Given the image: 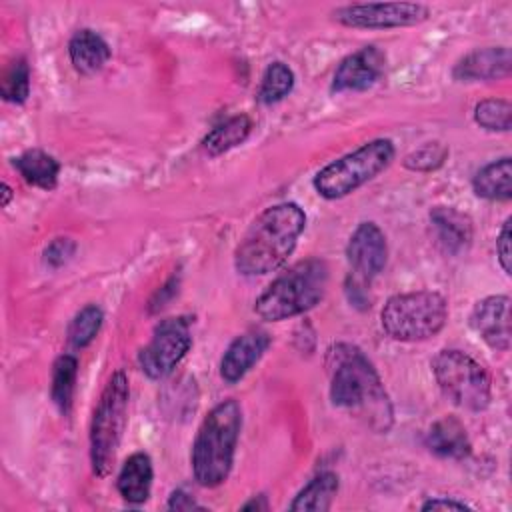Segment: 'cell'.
I'll return each mask as SVG.
<instances>
[{"mask_svg":"<svg viewBox=\"0 0 512 512\" xmlns=\"http://www.w3.org/2000/svg\"><path fill=\"white\" fill-rule=\"evenodd\" d=\"M326 366L332 404L358 412L372 430L386 432L392 426V406L376 368L364 352L352 344H336L328 352Z\"/></svg>","mask_w":512,"mask_h":512,"instance_id":"cell-1","label":"cell"},{"mask_svg":"<svg viewBox=\"0 0 512 512\" xmlns=\"http://www.w3.org/2000/svg\"><path fill=\"white\" fill-rule=\"evenodd\" d=\"M304 226L306 214L294 202L262 210L236 248V270L244 276H264L278 270L296 248Z\"/></svg>","mask_w":512,"mask_h":512,"instance_id":"cell-2","label":"cell"},{"mask_svg":"<svg viewBox=\"0 0 512 512\" xmlns=\"http://www.w3.org/2000/svg\"><path fill=\"white\" fill-rule=\"evenodd\" d=\"M242 428V408L234 398L216 404L202 420L192 444V474L200 486L226 482Z\"/></svg>","mask_w":512,"mask_h":512,"instance_id":"cell-3","label":"cell"},{"mask_svg":"<svg viewBox=\"0 0 512 512\" xmlns=\"http://www.w3.org/2000/svg\"><path fill=\"white\" fill-rule=\"evenodd\" d=\"M328 266L308 258L280 274L254 302V312L268 322H280L314 308L326 294Z\"/></svg>","mask_w":512,"mask_h":512,"instance_id":"cell-4","label":"cell"},{"mask_svg":"<svg viewBox=\"0 0 512 512\" xmlns=\"http://www.w3.org/2000/svg\"><path fill=\"white\" fill-rule=\"evenodd\" d=\"M128 398V378L116 370L106 382L90 422V462L96 476H106L112 470L128 420Z\"/></svg>","mask_w":512,"mask_h":512,"instance_id":"cell-5","label":"cell"},{"mask_svg":"<svg viewBox=\"0 0 512 512\" xmlns=\"http://www.w3.org/2000/svg\"><path fill=\"white\" fill-rule=\"evenodd\" d=\"M448 320V304L432 290L404 292L388 298L380 312L384 332L392 340L420 342L436 336Z\"/></svg>","mask_w":512,"mask_h":512,"instance_id":"cell-6","label":"cell"},{"mask_svg":"<svg viewBox=\"0 0 512 512\" xmlns=\"http://www.w3.org/2000/svg\"><path fill=\"white\" fill-rule=\"evenodd\" d=\"M392 158L394 144L388 138H376L320 168L312 184L322 198L338 200L376 178Z\"/></svg>","mask_w":512,"mask_h":512,"instance_id":"cell-7","label":"cell"},{"mask_svg":"<svg viewBox=\"0 0 512 512\" xmlns=\"http://www.w3.org/2000/svg\"><path fill=\"white\" fill-rule=\"evenodd\" d=\"M434 378L448 400L456 406L482 412L490 404V376L480 362L462 350H442L432 360Z\"/></svg>","mask_w":512,"mask_h":512,"instance_id":"cell-8","label":"cell"},{"mask_svg":"<svg viewBox=\"0 0 512 512\" xmlns=\"http://www.w3.org/2000/svg\"><path fill=\"white\" fill-rule=\"evenodd\" d=\"M192 346L190 322L182 316L166 318L156 324L150 342L140 350L142 372L152 380H162L174 372Z\"/></svg>","mask_w":512,"mask_h":512,"instance_id":"cell-9","label":"cell"},{"mask_svg":"<svg viewBox=\"0 0 512 512\" xmlns=\"http://www.w3.org/2000/svg\"><path fill=\"white\" fill-rule=\"evenodd\" d=\"M430 16L428 6L420 2H368L350 4L334 10V18L350 28H400L424 22Z\"/></svg>","mask_w":512,"mask_h":512,"instance_id":"cell-10","label":"cell"},{"mask_svg":"<svg viewBox=\"0 0 512 512\" xmlns=\"http://www.w3.org/2000/svg\"><path fill=\"white\" fill-rule=\"evenodd\" d=\"M346 256L356 280L370 282L378 276L388 260V244L384 232L374 222H362L352 232Z\"/></svg>","mask_w":512,"mask_h":512,"instance_id":"cell-11","label":"cell"},{"mask_svg":"<svg viewBox=\"0 0 512 512\" xmlns=\"http://www.w3.org/2000/svg\"><path fill=\"white\" fill-rule=\"evenodd\" d=\"M470 326L490 348L508 350L512 342L510 298L498 294L480 300L470 314Z\"/></svg>","mask_w":512,"mask_h":512,"instance_id":"cell-12","label":"cell"},{"mask_svg":"<svg viewBox=\"0 0 512 512\" xmlns=\"http://www.w3.org/2000/svg\"><path fill=\"white\" fill-rule=\"evenodd\" d=\"M384 54L376 46H364L358 52L346 56L332 78V92L366 90L378 82L384 72Z\"/></svg>","mask_w":512,"mask_h":512,"instance_id":"cell-13","label":"cell"},{"mask_svg":"<svg viewBox=\"0 0 512 512\" xmlns=\"http://www.w3.org/2000/svg\"><path fill=\"white\" fill-rule=\"evenodd\" d=\"M270 344V336L262 330H250L232 340L220 360V376L228 384L238 382L262 358Z\"/></svg>","mask_w":512,"mask_h":512,"instance_id":"cell-14","label":"cell"},{"mask_svg":"<svg viewBox=\"0 0 512 512\" xmlns=\"http://www.w3.org/2000/svg\"><path fill=\"white\" fill-rule=\"evenodd\" d=\"M510 50L506 46L482 48L466 54L458 60L452 74L460 82H480V80H498L510 74Z\"/></svg>","mask_w":512,"mask_h":512,"instance_id":"cell-15","label":"cell"},{"mask_svg":"<svg viewBox=\"0 0 512 512\" xmlns=\"http://www.w3.org/2000/svg\"><path fill=\"white\" fill-rule=\"evenodd\" d=\"M430 226L436 244L446 254H460L472 242V222L466 214L452 206H436L430 210Z\"/></svg>","mask_w":512,"mask_h":512,"instance_id":"cell-16","label":"cell"},{"mask_svg":"<svg viewBox=\"0 0 512 512\" xmlns=\"http://www.w3.org/2000/svg\"><path fill=\"white\" fill-rule=\"evenodd\" d=\"M152 460L146 452H134L120 468L116 488L120 496L130 504H142L150 496L152 488Z\"/></svg>","mask_w":512,"mask_h":512,"instance_id":"cell-17","label":"cell"},{"mask_svg":"<svg viewBox=\"0 0 512 512\" xmlns=\"http://www.w3.org/2000/svg\"><path fill=\"white\" fill-rule=\"evenodd\" d=\"M68 54H70V62L72 66L80 72V74H94L98 70L104 68V64L110 58V46L106 44V40L96 34L90 28L78 30L68 44Z\"/></svg>","mask_w":512,"mask_h":512,"instance_id":"cell-18","label":"cell"},{"mask_svg":"<svg viewBox=\"0 0 512 512\" xmlns=\"http://www.w3.org/2000/svg\"><path fill=\"white\" fill-rule=\"evenodd\" d=\"M426 446L444 458H464L470 454V438L466 428L454 416H444L430 426Z\"/></svg>","mask_w":512,"mask_h":512,"instance_id":"cell-19","label":"cell"},{"mask_svg":"<svg viewBox=\"0 0 512 512\" xmlns=\"http://www.w3.org/2000/svg\"><path fill=\"white\" fill-rule=\"evenodd\" d=\"M476 196L504 202L512 196V162L508 156L480 168L472 180Z\"/></svg>","mask_w":512,"mask_h":512,"instance_id":"cell-20","label":"cell"},{"mask_svg":"<svg viewBox=\"0 0 512 512\" xmlns=\"http://www.w3.org/2000/svg\"><path fill=\"white\" fill-rule=\"evenodd\" d=\"M14 166L20 172V176L42 190H52L58 184L60 164L54 156H50L44 150L32 148L22 152L18 158H14Z\"/></svg>","mask_w":512,"mask_h":512,"instance_id":"cell-21","label":"cell"},{"mask_svg":"<svg viewBox=\"0 0 512 512\" xmlns=\"http://www.w3.org/2000/svg\"><path fill=\"white\" fill-rule=\"evenodd\" d=\"M338 492V476L334 472H322L312 478L292 500L290 510L294 512H324L332 506Z\"/></svg>","mask_w":512,"mask_h":512,"instance_id":"cell-22","label":"cell"},{"mask_svg":"<svg viewBox=\"0 0 512 512\" xmlns=\"http://www.w3.org/2000/svg\"><path fill=\"white\" fill-rule=\"evenodd\" d=\"M250 130H252L250 118L244 114H238V116H232L226 122L214 126L202 140V146L210 156H218V154L242 144L248 138Z\"/></svg>","mask_w":512,"mask_h":512,"instance_id":"cell-23","label":"cell"},{"mask_svg":"<svg viewBox=\"0 0 512 512\" xmlns=\"http://www.w3.org/2000/svg\"><path fill=\"white\" fill-rule=\"evenodd\" d=\"M76 376H78V358L72 356V354L58 356L54 366H52L50 396H52V402L58 406V410L64 412V414L72 406Z\"/></svg>","mask_w":512,"mask_h":512,"instance_id":"cell-24","label":"cell"},{"mask_svg":"<svg viewBox=\"0 0 512 512\" xmlns=\"http://www.w3.org/2000/svg\"><path fill=\"white\" fill-rule=\"evenodd\" d=\"M102 320H104V314L96 304L84 306L80 312H76V316L68 324V330H66L68 344L78 350L86 348L100 332Z\"/></svg>","mask_w":512,"mask_h":512,"instance_id":"cell-25","label":"cell"},{"mask_svg":"<svg viewBox=\"0 0 512 512\" xmlns=\"http://www.w3.org/2000/svg\"><path fill=\"white\" fill-rule=\"evenodd\" d=\"M294 88V72L284 62H272L260 82L258 98L262 104L280 102Z\"/></svg>","mask_w":512,"mask_h":512,"instance_id":"cell-26","label":"cell"},{"mask_svg":"<svg viewBox=\"0 0 512 512\" xmlns=\"http://www.w3.org/2000/svg\"><path fill=\"white\" fill-rule=\"evenodd\" d=\"M474 120L490 132H508L512 126V106L502 98H488L476 104Z\"/></svg>","mask_w":512,"mask_h":512,"instance_id":"cell-27","label":"cell"},{"mask_svg":"<svg viewBox=\"0 0 512 512\" xmlns=\"http://www.w3.org/2000/svg\"><path fill=\"white\" fill-rule=\"evenodd\" d=\"M0 94L6 102H14V104L26 102L30 94V68L24 58L14 60L4 70V76L0 82Z\"/></svg>","mask_w":512,"mask_h":512,"instance_id":"cell-28","label":"cell"},{"mask_svg":"<svg viewBox=\"0 0 512 512\" xmlns=\"http://www.w3.org/2000/svg\"><path fill=\"white\" fill-rule=\"evenodd\" d=\"M446 156H448V148L442 142H426L424 146H420L418 150L410 152L404 158V166L418 172H430L442 166Z\"/></svg>","mask_w":512,"mask_h":512,"instance_id":"cell-29","label":"cell"},{"mask_svg":"<svg viewBox=\"0 0 512 512\" xmlns=\"http://www.w3.org/2000/svg\"><path fill=\"white\" fill-rule=\"evenodd\" d=\"M76 252V244L70 238H54L46 248H44V262L50 268H60L64 266Z\"/></svg>","mask_w":512,"mask_h":512,"instance_id":"cell-30","label":"cell"},{"mask_svg":"<svg viewBox=\"0 0 512 512\" xmlns=\"http://www.w3.org/2000/svg\"><path fill=\"white\" fill-rule=\"evenodd\" d=\"M510 218H506L504 220V224H502V228H500V234H498V238H496V254H498V262H500V266H502V270L506 272V274H510V270H512V248H510Z\"/></svg>","mask_w":512,"mask_h":512,"instance_id":"cell-31","label":"cell"},{"mask_svg":"<svg viewBox=\"0 0 512 512\" xmlns=\"http://www.w3.org/2000/svg\"><path fill=\"white\" fill-rule=\"evenodd\" d=\"M202 506H198L194 502V498L190 494H186L184 490H176L170 494L168 500V510H200Z\"/></svg>","mask_w":512,"mask_h":512,"instance_id":"cell-32","label":"cell"},{"mask_svg":"<svg viewBox=\"0 0 512 512\" xmlns=\"http://www.w3.org/2000/svg\"><path fill=\"white\" fill-rule=\"evenodd\" d=\"M438 508H442V510H466V508H470L468 504H464V502H458V500H452V498H430L428 502H424L422 504V510H438Z\"/></svg>","mask_w":512,"mask_h":512,"instance_id":"cell-33","label":"cell"},{"mask_svg":"<svg viewBox=\"0 0 512 512\" xmlns=\"http://www.w3.org/2000/svg\"><path fill=\"white\" fill-rule=\"evenodd\" d=\"M266 500H264V496H258V500L256 498H252L250 502H246L244 506H242V510H252V508H256V510H266Z\"/></svg>","mask_w":512,"mask_h":512,"instance_id":"cell-34","label":"cell"},{"mask_svg":"<svg viewBox=\"0 0 512 512\" xmlns=\"http://www.w3.org/2000/svg\"><path fill=\"white\" fill-rule=\"evenodd\" d=\"M2 190H4V206L8 204V200H10V188H8V184H2Z\"/></svg>","mask_w":512,"mask_h":512,"instance_id":"cell-35","label":"cell"}]
</instances>
